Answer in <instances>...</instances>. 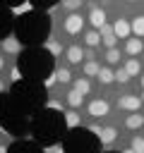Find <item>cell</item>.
I'll return each instance as SVG.
<instances>
[{"mask_svg":"<svg viewBox=\"0 0 144 153\" xmlns=\"http://www.w3.org/2000/svg\"><path fill=\"white\" fill-rule=\"evenodd\" d=\"M0 91H5V84H2V81H0Z\"/></svg>","mask_w":144,"mask_h":153,"instance_id":"1f68e13d","label":"cell"},{"mask_svg":"<svg viewBox=\"0 0 144 153\" xmlns=\"http://www.w3.org/2000/svg\"><path fill=\"white\" fill-rule=\"evenodd\" d=\"M108 112H110V105H108V100H103V98H94V100L86 105V115H89L91 120H103V117H108Z\"/></svg>","mask_w":144,"mask_h":153,"instance_id":"7a4b0ae2","label":"cell"},{"mask_svg":"<svg viewBox=\"0 0 144 153\" xmlns=\"http://www.w3.org/2000/svg\"><path fill=\"white\" fill-rule=\"evenodd\" d=\"M103 57H106V62H108V67H110V65H120V57H122V53H120V48H108Z\"/></svg>","mask_w":144,"mask_h":153,"instance_id":"ffe728a7","label":"cell"},{"mask_svg":"<svg viewBox=\"0 0 144 153\" xmlns=\"http://www.w3.org/2000/svg\"><path fill=\"white\" fill-rule=\"evenodd\" d=\"M125 53H127L130 57H137L139 53H144V41L137 38V36H134V38H127V41H125Z\"/></svg>","mask_w":144,"mask_h":153,"instance_id":"52a82bcc","label":"cell"},{"mask_svg":"<svg viewBox=\"0 0 144 153\" xmlns=\"http://www.w3.org/2000/svg\"><path fill=\"white\" fill-rule=\"evenodd\" d=\"M62 115H65V124H67L70 129H74V127H79V124H82V115H79L77 110H72V108H70V110H67V112H62Z\"/></svg>","mask_w":144,"mask_h":153,"instance_id":"ac0fdd59","label":"cell"},{"mask_svg":"<svg viewBox=\"0 0 144 153\" xmlns=\"http://www.w3.org/2000/svg\"><path fill=\"white\" fill-rule=\"evenodd\" d=\"M84 98H86V96H82V93H79V91H74V88H72V91H67V96H65V100H67V105H70L72 110L82 108Z\"/></svg>","mask_w":144,"mask_h":153,"instance_id":"5bb4252c","label":"cell"},{"mask_svg":"<svg viewBox=\"0 0 144 153\" xmlns=\"http://www.w3.org/2000/svg\"><path fill=\"white\" fill-rule=\"evenodd\" d=\"M130 79H132V76L127 74V69H125V67H118V69H115V81H118V84H127Z\"/></svg>","mask_w":144,"mask_h":153,"instance_id":"603a6c76","label":"cell"},{"mask_svg":"<svg viewBox=\"0 0 144 153\" xmlns=\"http://www.w3.org/2000/svg\"><path fill=\"white\" fill-rule=\"evenodd\" d=\"M72 88H74V91H79L82 96H89V93H91L89 76H79V79H74V81H72Z\"/></svg>","mask_w":144,"mask_h":153,"instance_id":"2e32d148","label":"cell"},{"mask_svg":"<svg viewBox=\"0 0 144 153\" xmlns=\"http://www.w3.org/2000/svg\"><path fill=\"white\" fill-rule=\"evenodd\" d=\"M48 50H53V53H60V45H58V43H53V41H50V43H48Z\"/></svg>","mask_w":144,"mask_h":153,"instance_id":"484cf974","label":"cell"},{"mask_svg":"<svg viewBox=\"0 0 144 153\" xmlns=\"http://www.w3.org/2000/svg\"><path fill=\"white\" fill-rule=\"evenodd\" d=\"M84 22H86V17H82L79 12H70V14L65 17V22H62V31H65L67 36H77V33H82Z\"/></svg>","mask_w":144,"mask_h":153,"instance_id":"6da1fadb","label":"cell"},{"mask_svg":"<svg viewBox=\"0 0 144 153\" xmlns=\"http://www.w3.org/2000/svg\"><path fill=\"white\" fill-rule=\"evenodd\" d=\"M122 153H134V151H132V148H125V151H122Z\"/></svg>","mask_w":144,"mask_h":153,"instance_id":"4dcf8cb0","label":"cell"},{"mask_svg":"<svg viewBox=\"0 0 144 153\" xmlns=\"http://www.w3.org/2000/svg\"><path fill=\"white\" fill-rule=\"evenodd\" d=\"M98 69H101V65H98L96 60H84V65H82V76H96Z\"/></svg>","mask_w":144,"mask_h":153,"instance_id":"e0dca14e","label":"cell"},{"mask_svg":"<svg viewBox=\"0 0 144 153\" xmlns=\"http://www.w3.org/2000/svg\"><path fill=\"white\" fill-rule=\"evenodd\" d=\"M55 79H58L60 84H67V81L72 79V74H70V69H67V67H60V69L55 72Z\"/></svg>","mask_w":144,"mask_h":153,"instance_id":"7402d4cb","label":"cell"},{"mask_svg":"<svg viewBox=\"0 0 144 153\" xmlns=\"http://www.w3.org/2000/svg\"><path fill=\"white\" fill-rule=\"evenodd\" d=\"M125 129H130V131L144 129V115H142V112H130V115L125 117Z\"/></svg>","mask_w":144,"mask_h":153,"instance_id":"ba28073f","label":"cell"},{"mask_svg":"<svg viewBox=\"0 0 144 153\" xmlns=\"http://www.w3.org/2000/svg\"><path fill=\"white\" fill-rule=\"evenodd\" d=\"M84 60H96V48H86L84 50Z\"/></svg>","mask_w":144,"mask_h":153,"instance_id":"d4e9b609","label":"cell"},{"mask_svg":"<svg viewBox=\"0 0 144 153\" xmlns=\"http://www.w3.org/2000/svg\"><path fill=\"white\" fill-rule=\"evenodd\" d=\"M91 131L98 136V141H101L103 146H110V143L118 139V129H115L113 124H108V127H91Z\"/></svg>","mask_w":144,"mask_h":153,"instance_id":"277c9868","label":"cell"},{"mask_svg":"<svg viewBox=\"0 0 144 153\" xmlns=\"http://www.w3.org/2000/svg\"><path fill=\"white\" fill-rule=\"evenodd\" d=\"M113 31H115V36L118 38H130V33H132V24L127 22V19H115V24H113Z\"/></svg>","mask_w":144,"mask_h":153,"instance_id":"9c48e42d","label":"cell"},{"mask_svg":"<svg viewBox=\"0 0 144 153\" xmlns=\"http://www.w3.org/2000/svg\"><path fill=\"white\" fill-rule=\"evenodd\" d=\"M139 98H142V103H144V91H142V96H139Z\"/></svg>","mask_w":144,"mask_h":153,"instance_id":"d6a6232c","label":"cell"},{"mask_svg":"<svg viewBox=\"0 0 144 153\" xmlns=\"http://www.w3.org/2000/svg\"><path fill=\"white\" fill-rule=\"evenodd\" d=\"M5 69V55H0V72Z\"/></svg>","mask_w":144,"mask_h":153,"instance_id":"f1b7e54d","label":"cell"},{"mask_svg":"<svg viewBox=\"0 0 144 153\" xmlns=\"http://www.w3.org/2000/svg\"><path fill=\"white\" fill-rule=\"evenodd\" d=\"M19 50H22V45H19V41H17L14 36H10V38L2 41V53H5V55H17Z\"/></svg>","mask_w":144,"mask_h":153,"instance_id":"4fadbf2b","label":"cell"},{"mask_svg":"<svg viewBox=\"0 0 144 153\" xmlns=\"http://www.w3.org/2000/svg\"><path fill=\"white\" fill-rule=\"evenodd\" d=\"M65 57H67L70 65H82V60H84V50H82V45H70V48L65 50Z\"/></svg>","mask_w":144,"mask_h":153,"instance_id":"30bf717a","label":"cell"},{"mask_svg":"<svg viewBox=\"0 0 144 153\" xmlns=\"http://www.w3.org/2000/svg\"><path fill=\"white\" fill-rule=\"evenodd\" d=\"M0 153H7V148H5V146H0Z\"/></svg>","mask_w":144,"mask_h":153,"instance_id":"f546056e","label":"cell"},{"mask_svg":"<svg viewBox=\"0 0 144 153\" xmlns=\"http://www.w3.org/2000/svg\"><path fill=\"white\" fill-rule=\"evenodd\" d=\"M89 22H91V26L94 29H101V26H106V10H101V7H91L89 10V17H86Z\"/></svg>","mask_w":144,"mask_h":153,"instance_id":"8992f818","label":"cell"},{"mask_svg":"<svg viewBox=\"0 0 144 153\" xmlns=\"http://www.w3.org/2000/svg\"><path fill=\"white\" fill-rule=\"evenodd\" d=\"M142 98L139 96H132V93H125L118 98V110H125V112H139L142 110Z\"/></svg>","mask_w":144,"mask_h":153,"instance_id":"3957f363","label":"cell"},{"mask_svg":"<svg viewBox=\"0 0 144 153\" xmlns=\"http://www.w3.org/2000/svg\"><path fill=\"white\" fill-rule=\"evenodd\" d=\"M82 5H84V0H65V2H62V7L70 10V12H77Z\"/></svg>","mask_w":144,"mask_h":153,"instance_id":"cb8c5ba5","label":"cell"},{"mask_svg":"<svg viewBox=\"0 0 144 153\" xmlns=\"http://www.w3.org/2000/svg\"><path fill=\"white\" fill-rule=\"evenodd\" d=\"M130 148H132L134 153H144V134L132 136V139H130Z\"/></svg>","mask_w":144,"mask_h":153,"instance_id":"44dd1931","label":"cell"},{"mask_svg":"<svg viewBox=\"0 0 144 153\" xmlns=\"http://www.w3.org/2000/svg\"><path fill=\"white\" fill-rule=\"evenodd\" d=\"M84 45H86V48H98V45H101V31H98V29L84 31Z\"/></svg>","mask_w":144,"mask_h":153,"instance_id":"7c38bea8","label":"cell"},{"mask_svg":"<svg viewBox=\"0 0 144 153\" xmlns=\"http://www.w3.org/2000/svg\"><path fill=\"white\" fill-rule=\"evenodd\" d=\"M96 79H98V84L108 86V84H113V81H115V69H110L108 65H101V69H98Z\"/></svg>","mask_w":144,"mask_h":153,"instance_id":"8fae6325","label":"cell"},{"mask_svg":"<svg viewBox=\"0 0 144 153\" xmlns=\"http://www.w3.org/2000/svg\"><path fill=\"white\" fill-rule=\"evenodd\" d=\"M132 33L137 36V38H144V14H137V17H132Z\"/></svg>","mask_w":144,"mask_h":153,"instance_id":"d6986e66","label":"cell"},{"mask_svg":"<svg viewBox=\"0 0 144 153\" xmlns=\"http://www.w3.org/2000/svg\"><path fill=\"white\" fill-rule=\"evenodd\" d=\"M122 67L127 69V74H130V76H139V74H142V62H139L137 57H127Z\"/></svg>","mask_w":144,"mask_h":153,"instance_id":"9a60e30c","label":"cell"},{"mask_svg":"<svg viewBox=\"0 0 144 153\" xmlns=\"http://www.w3.org/2000/svg\"><path fill=\"white\" fill-rule=\"evenodd\" d=\"M127 2H137V0H127Z\"/></svg>","mask_w":144,"mask_h":153,"instance_id":"836d02e7","label":"cell"},{"mask_svg":"<svg viewBox=\"0 0 144 153\" xmlns=\"http://www.w3.org/2000/svg\"><path fill=\"white\" fill-rule=\"evenodd\" d=\"M98 31H101V43L106 45V50H108V48H118V36H115L113 26L106 24V26H101Z\"/></svg>","mask_w":144,"mask_h":153,"instance_id":"5b68a950","label":"cell"},{"mask_svg":"<svg viewBox=\"0 0 144 153\" xmlns=\"http://www.w3.org/2000/svg\"><path fill=\"white\" fill-rule=\"evenodd\" d=\"M48 153H65V151H62V146H53Z\"/></svg>","mask_w":144,"mask_h":153,"instance_id":"4316f807","label":"cell"},{"mask_svg":"<svg viewBox=\"0 0 144 153\" xmlns=\"http://www.w3.org/2000/svg\"><path fill=\"white\" fill-rule=\"evenodd\" d=\"M139 86H142V91H144V72L139 74Z\"/></svg>","mask_w":144,"mask_h":153,"instance_id":"83f0119b","label":"cell"}]
</instances>
